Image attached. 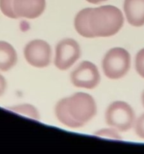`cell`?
Returning <instances> with one entry per match:
<instances>
[{"label": "cell", "mask_w": 144, "mask_h": 154, "mask_svg": "<svg viewBox=\"0 0 144 154\" xmlns=\"http://www.w3.org/2000/svg\"><path fill=\"white\" fill-rule=\"evenodd\" d=\"M88 23L94 37H109L121 29L124 17L118 8L104 5L91 8Z\"/></svg>", "instance_id": "cell-1"}, {"label": "cell", "mask_w": 144, "mask_h": 154, "mask_svg": "<svg viewBox=\"0 0 144 154\" xmlns=\"http://www.w3.org/2000/svg\"><path fill=\"white\" fill-rule=\"evenodd\" d=\"M66 102L69 114L80 127L90 121L97 113L95 101L88 93H74L66 98Z\"/></svg>", "instance_id": "cell-2"}, {"label": "cell", "mask_w": 144, "mask_h": 154, "mask_svg": "<svg viewBox=\"0 0 144 154\" xmlns=\"http://www.w3.org/2000/svg\"><path fill=\"white\" fill-rule=\"evenodd\" d=\"M130 56L125 49L114 48L106 52L102 61V69L110 79L123 78L130 69Z\"/></svg>", "instance_id": "cell-3"}, {"label": "cell", "mask_w": 144, "mask_h": 154, "mask_svg": "<svg viewBox=\"0 0 144 154\" xmlns=\"http://www.w3.org/2000/svg\"><path fill=\"white\" fill-rule=\"evenodd\" d=\"M105 120L108 126L118 132H127L134 125L135 114L130 105L122 101H116L108 106Z\"/></svg>", "instance_id": "cell-4"}, {"label": "cell", "mask_w": 144, "mask_h": 154, "mask_svg": "<svg viewBox=\"0 0 144 154\" xmlns=\"http://www.w3.org/2000/svg\"><path fill=\"white\" fill-rule=\"evenodd\" d=\"M80 54V45L74 39H62L56 48L54 64L59 70H67L76 63Z\"/></svg>", "instance_id": "cell-5"}, {"label": "cell", "mask_w": 144, "mask_h": 154, "mask_svg": "<svg viewBox=\"0 0 144 154\" xmlns=\"http://www.w3.org/2000/svg\"><path fill=\"white\" fill-rule=\"evenodd\" d=\"M23 54L28 64L36 68H44L50 63L52 51L47 42L36 39L26 45Z\"/></svg>", "instance_id": "cell-6"}, {"label": "cell", "mask_w": 144, "mask_h": 154, "mask_svg": "<svg viewBox=\"0 0 144 154\" xmlns=\"http://www.w3.org/2000/svg\"><path fill=\"white\" fill-rule=\"evenodd\" d=\"M100 81L97 66L88 61H83L70 73V81L76 87L94 89Z\"/></svg>", "instance_id": "cell-7"}, {"label": "cell", "mask_w": 144, "mask_h": 154, "mask_svg": "<svg viewBox=\"0 0 144 154\" xmlns=\"http://www.w3.org/2000/svg\"><path fill=\"white\" fill-rule=\"evenodd\" d=\"M45 7V0H14V11L17 18L38 17L44 11Z\"/></svg>", "instance_id": "cell-8"}, {"label": "cell", "mask_w": 144, "mask_h": 154, "mask_svg": "<svg viewBox=\"0 0 144 154\" xmlns=\"http://www.w3.org/2000/svg\"><path fill=\"white\" fill-rule=\"evenodd\" d=\"M124 11L130 25L136 27L144 25V0H124Z\"/></svg>", "instance_id": "cell-9"}, {"label": "cell", "mask_w": 144, "mask_h": 154, "mask_svg": "<svg viewBox=\"0 0 144 154\" xmlns=\"http://www.w3.org/2000/svg\"><path fill=\"white\" fill-rule=\"evenodd\" d=\"M17 62V54L10 44L0 41V71L8 72Z\"/></svg>", "instance_id": "cell-10"}, {"label": "cell", "mask_w": 144, "mask_h": 154, "mask_svg": "<svg viewBox=\"0 0 144 154\" xmlns=\"http://www.w3.org/2000/svg\"><path fill=\"white\" fill-rule=\"evenodd\" d=\"M92 8H86L78 12L74 19V27L80 35L85 38H94L89 27L88 17Z\"/></svg>", "instance_id": "cell-11"}, {"label": "cell", "mask_w": 144, "mask_h": 154, "mask_svg": "<svg viewBox=\"0 0 144 154\" xmlns=\"http://www.w3.org/2000/svg\"><path fill=\"white\" fill-rule=\"evenodd\" d=\"M55 114L58 121L64 126L71 129L80 128V126L69 114L67 108L66 98H64L57 102L55 108Z\"/></svg>", "instance_id": "cell-12"}, {"label": "cell", "mask_w": 144, "mask_h": 154, "mask_svg": "<svg viewBox=\"0 0 144 154\" xmlns=\"http://www.w3.org/2000/svg\"><path fill=\"white\" fill-rule=\"evenodd\" d=\"M10 111H14L16 114H22V115L28 117L34 120H40V114L38 111L30 104H21V105H14V106L9 107Z\"/></svg>", "instance_id": "cell-13"}, {"label": "cell", "mask_w": 144, "mask_h": 154, "mask_svg": "<svg viewBox=\"0 0 144 154\" xmlns=\"http://www.w3.org/2000/svg\"><path fill=\"white\" fill-rule=\"evenodd\" d=\"M0 10L8 17L17 18L14 11V0H0Z\"/></svg>", "instance_id": "cell-14"}, {"label": "cell", "mask_w": 144, "mask_h": 154, "mask_svg": "<svg viewBox=\"0 0 144 154\" xmlns=\"http://www.w3.org/2000/svg\"><path fill=\"white\" fill-rule=\"evenodd\" d=\"M94 135L98 137H103V138H109L117 140L122 139V137L120 134L118 133V131L113 127L100 129V130L94 132Z\"/></svg>", "instance_id": "cell-15"}, {"label": "cell", "mask_w": 144, "mask_h": 154, "mask_svg": "<svg viewBox=\"0 0 144 154\" xmlns=\"http://www.w3.org/2000/svg\"><path fill=\"white\" fill-rule=\"evenodd\" d=\"M135 68L137 73L144 78V48L136 54L135 58Z\"/></svg>", "instance_id": "cell-16"}, {"label": "cell", "mask_w": 144, "mask_h": 154, "mask_svg": "<svg viewBox=\"0 0 144 154\" xmlns=\"http://www.w3.org/2000/svg\"><path fill=\"white\" fill-rule=\"evenodd\" d=\"M135 132L137 136L144 139V114H142L135 123Z\"/></svg>", "instance_id": "cell-17"}, {"label": "cell", "mask_w": 144, "mask_h": 154, "mask_svg": "<svg viewBox=\"0 0 144 154\" xmlns=\"http://www.w3.org/2000/svg\"><path fill=\"white\" fill-rule=\"evenodd\" d=\"M6 88H7V81L4 76L0 74V97L4 93Z\"/></svg>", "instance_id": "cell-18"}, {"label": "cell", "mask_w": 144, "mask_h": 154, "mask_svg": "<svg viewBox=\"0 0 144 154\" xmlns=\"http://www.w3.org/2000/svg\"><path fill=\"white\" fill-rule=\"evenodd\" d=\"M88 2L92 3V4H99L100 2H106L107 0H86Z\"/></svg>", "instance_id": "cell-19"}, {"label": "cell", "mask_w": 144, "mask_h": 154, "mask_svg": "<svg viewBox=\"0 0 144 154\" xmlns=\"http://www.w3.org/2000/svg\"><path fill=\"white\" fill-rule=\"evenodd\" d=\"M142 105H143V107H144V91L142 94Z\"/></svg>", "instance_id": "cell-20"}]
</instances>
